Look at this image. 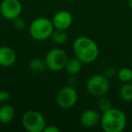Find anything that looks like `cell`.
<instances>
[{
  "label": "cell",
  "mask_w": 132,
  "mask_h": 132,
  "mask_svg": "<svg viewBox=\"0 0 132 132\" xmlns=\"http://www.w3.org/2000/svg\"><path fill=\"white\" fill-rule=\"evenodd\" d=\"M10 99V94L6 90H0V102L4 103L8 101Z\"/></svg>",
  "instance_id": "obj_20"
},
{
  "label": "cell",
  "mask_w": 132,
  "mask_h": 132,
  "mask_svg": "<svg viewBox=\"0 0 132 132\" xmlns=\"http://www.w3.org/2000/svg\"><path fill=\"white\" fill-rule=\"evenodd\" d=\"M114 74H115V70H114L113 68H110L107 71V75L106 76L108 78H110V77H113Z\"/></svg>",
  "instance_id": "obj_22"
},
{
  "label": "cell",
  "mask_w": 132,
  "mask_h": 132,
  "mask_svg": "<svg viewBox=\"0 0 132 132\" xmlns=\"http://www.w3.org/2000/svg\"><path fill=\"white\" fill-rule=\"evenodd\" d=\"M82 63L80 59H78L77 57H73V58H68V61L65 64V69L66 72L70 75H75V74L79 73L81 70V67H82Z\"/></svg>",
  "instance_id": "obj_12"
},
{
  "label": "cell",
  "mask_w": 132,
  "mask_h": 132,
  "mask_svg": "<svg viewBox=\"0 0 132 132\" xmlns=\"http://www.w3.org/2000/svg\"><path fill=\"white\" fill-rule=\"evenodd\" d=\"M0 13L7 20L15 19L22 13V4L19 0H3L0 4Z\"/></svg>",
  "instance_id": "obj_8"
},
{
  "label": "cell",
  "mask_w": 132,
  "mask_h": 132,
  "mask_svg": "<svg viewBox=\"0 0 132 132\" xmlns=\"http://www.w3.org/2000/svg\"><path fill=\"white\" fill-rule=\"evenodd\" d=\"M16 61L15 52L9 46H0V66L9 67Z\"/></svg>",
  "instance_id": "obj_11"
},
{
  "label": "cell",
  "mask_w": 132,
  "mask_h": 132,
  "mask_svg": "<svg viewBox=\"0 0 132 132\" xmlns=\"http://www.w3.org/2000/svg\"><path fill=\"white\" fill-rule=\"evenodd\" d=\"M129 6H130V9L132 10V0H129Z\"/></svg>",
  "instance_id": "obj_23"
},
{
  "label": "cell",
  "mask_w": 132,
  "mask_h": 132,
  "mask_svg": "<svg viewBox=\"0 0 132 132\" xmlns=\"http://www.w3.org/2000/svg\"><path fill=\"white\" fill-rule=\"evenodd\" d=\"M101 116L99 111L95 110H87L81 113L80 120L83 127L92 128L101 122Z\"/></svg>",
  "instance_id": "obj_10"
},
{
  "label": "cell",
  "mask_w": 132,
  "mask_h": 132,
  "mask_svg": "<svg viewBox=\"0 0 132 132\" xmlns=\"http://www.w3.org/2000/svg\"><path fill=\"white\" fill-rule=\"evenodd\" d=\"M77 92L71 86L63 87L57 92L56 102L62 109H70L73 107L77 102Z\"/></svg>",
  "instance_id": "obj_7"
},
{
  "label": "cell",
  "mask_w": 132,
  "mask_h": 132,
  "mask_svg": "<svg viewBox=\"0 0 132 132\" xmlns=\"http://www.w3.org/2000/svg\"><path fill=\"white\" fill-rule=\"evenodd\" d=\"M87 90L92 96L101 97L103 96L110 90V81L106 75L96 74L88 80L86 84Z\"/></svg>",
  "instance_id": "obj_6"
},
{
  "label": "cell",
  "mask_w": 132,
  "mask_h": 132,
  "mask_svg": "<svg viewBox=\"0 0 132 132\" xmlns=\"http://www.w3.org/2000/svg\"><path fill=\"white\" fill-rule=\"evenodd\" d=\"M126 124V115L119 109L110 108L101 115V125L105 132H121Z\"/></svg>",
  "instance_id": "obj_2"
},
{
  "label": "cell",
  "mask_w": 132,
  "mask_h": 132,
  "mask_svg": "<svg viewBox=\"0 0 132 132\" xmlns=\"http://www.w3.org/2000/svg\"><path fill=\"white\" fill-rule=\"evenodd\" d=\"M44 61L47 69L52 72H59L64 69L66 62L68 61V56L65 51L55 48L48 52Z\"/></svg>",
  "instance_id": "obj_4"
},
{
  "label": "cell",
  "mask_w": 132,
  "mask_h": 132,
  "mask_svg": "<svg viewBox=\"0 0 132 132\" xmlns=\"http://www.w3.org/2000/svg\"><path fill=\"white\" fill-rule=\"evenodd\" d=\"M29 68L32 72H35V73H40V72H44L47 67H46L45 61H43L40 58H34L30 61Z\"/></svg>",
  "instance_id": "obj_14"
},
{
  "label": "cell",
  "mask_w": 132,
  "mask_h": 132,
  "mask_svg": "<svg viewBox=\"0 0 132 132\" xmlns=\"http://www.w3.org/2000/svg\"><path fill=\"white\" fill-rule=\"evenodd\" d=\"M73 52L75 56L83 63H90L97 59L99 55V47L92 39L81 36L74 41Z\"/></svg>",
  "instance_id": "obj_1"
},
{
  "label": "cell",
  "mask_w": 132,
  "mask_h": 132,
  "mask_svg": "<svg viewBox=\"0 0 132 132\" xmlns=\"http://www.w3.org/2000/svg\"><path fill=\"white\" fill-rule=\"evenodd\" d=\"M15 118V109L9 104L0 107V122L3 124L10 123Z\"/></svg>",
  "instance_id": "obj_13"
},
{
  "label": "cell",
  "mask_w": 132,
  "mask_h": 132,
  "mask_svg": "<svg viewBox=\"0 0 132 132\" xmlns=\"http://www.w3.org/2000/svg\"><path fill=\"white\" fill-rule=\"evenodd\" d=\"M118 77L119 81L125 82H130L132 81V70L129 68H122L118 72Z\"/></svg>",
  "instance_id": "obj_17"
},
{
  "label": "cell",
  "mask_w": 132,
  "mask_h": 132,
  "mask_svg": "<svg viewBox=\"0 0 132 132\" xmlns=\"http://www.w3.org/2000/svg\"><path fill=\"white\" fill-rule=\"evenodd\" d=\"M24 128L29 132H43L45 128V119L40 112L36 110H28L22 118Z\"/></svg>",
  "instance_id": "obj_5"
},
{
  "label": "cell",
  "mask_w": 132,
  "mask_h": 132,
  "mask_svg": "<svg viewBox=\"0 0 132 132\" xmlns=\"http://www.w3.org/2000/svg\"><path fill=\"white\" fill-rule=\"evenodd\" d=\"M119 94H120V97L123 101H132V83L125 82L121 86L120 90H119Z\"/></svg>",
  "instance_id": "obj_16"
},
{
  "label": "cell",
  "mask_w": 132,
  "mask_h": 132,
  "mask_svg": "<svg viewBox=\"0 0 132 132\" xmlns=\"http://www.w3.org/2000/svg\"><path fill=\"white\" fill-rule=\"evenodd\" d=\"M98 107H99L100 110L104 112L111 108V102H110V99L105 97L104 95L101 96V97H99V101H98Z\"/></svg>",
  "instance_id": "obj_18"
},
{
  "label": "cell",
  "mask_w": 132,
  "mask_h": 132,
  "mask_svg": "<svg viewBox=\"0 0 132 132\" xmlns=\"http://www.w3.org/2000/svg\"><path fill=\"white\" fill-rule=\"evenodd\" d=\"M14 26H15V29L17 30H23L26 26V22L23 18H21L20 16L16 17L15 19H14Z\"/></svg>",
  "instance_id": "obj_19"
},
{
  "label": "cell",
  "mask_w": 132,
  "mask_h": 132,
  "mask_svg": "<svg viewBox=\"0 0 132 132\" xmlns=\"http://www.w3.org/2000/svg\"><path fill=\"white\" fill-rule=\"evenodd\" d=\"M54 28L57 29L66 30L68 29L72 24V16L68 11H59L53 15V20Z\"/></svg>",
  "instance_id": "obj_9"
},
{
  "label": "cell",
  "mask_w": 132,
  "mask_h": 132,
  "mask_svg": "<svg viewBox=\"0 0 132 132\" xmlns=\"http://www.w3.org/2000/svg\"><path fill=\"white\" fill-rule=\"evenodd\" d=\"M43 132H59V128L57 127L53 126V125H52L50 127L45 126V128H44Z\"/></svg>",
  "instance_id": "obj_21"
},
{
  "label": "cell",
  "mask_w": 132,
  "mask_h": 132,
  "mask_svg": "<svg viewBox=\"0 0 132 132\" xmlns=\"http://www.w3.org/2000/svg\"><path fill=\"white\" fill-rule=\"evenodd\" d=\"M54 30L53 24L50 19L45 17H38L30 24L29 32L31 36L36 41H44L50 38Z\"/></svg>",
  "instance_id": "obj_3"
},
{
  "label": "cell",
  "mask_w": 132,
  "mask_h": 132,
  "mask_svg": "<svg viewBox=\"0 0 132 132\" xmlns=\"http://www.w3.org/2000/svg\"><path fill=\"white\" fill-rule=\"evenodd\" d=\"M51 39L56 44H64L67 41V34L65 33V30L54 28V30L51 35Z\"/></svg>",
  "instance_id": "obj_15"
}]
</instances>
